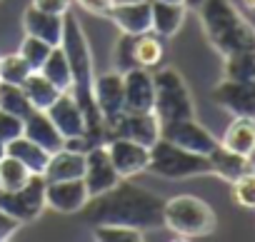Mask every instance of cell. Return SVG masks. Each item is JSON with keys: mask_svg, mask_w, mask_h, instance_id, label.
<instances>
[{"mask_svg": "<svg viewBox=\"0 0 255 242\" xmlns=\"http://www.w3.org/2000/svg\"><path fill=\"white\" fill-rule=\"evenodd\" d=\"M23 135L30 138L33 143H38L40 148H45L48 153L63 150V143H65V138L53 125V120L48 117L45 110H30L23 117Z\"/></svg>", "mask_w": 255, "mask_h": 242, "instance_id": "obj_18", "label": "cell"}, {"mask_svg": "<svg viewBox=\"0 0 255 242\" xmlns=\"http://www.w3.org/2000/svg\"><path fill=\"white\" fill-rule=\"evenodd\" d=\"M198 15L208 43L223 58L240 50H255V28L243 18L233 0H203Z\"/></svg>", "mask_w": 255, "mask_h": 242, "instance_id": "obj_3", "label": "cell"}, {"mask_svg": "<svg viewBox=\"0 0 255 242\" xmlns=\"http://www.w3.org/2000/svg\"><path fill=\"white\" fill-rule=\"evenodd\" d=\"M160 138L170 140L178 148H185L190 153L198 155H208L220 140L205 128L200 125L195 117H185V120H170V123H160Z\"/></svg>", "mask_w": 255, "mask_h": 242, "instance_id": "obj_8", "label": "cell"}, {"mask_svg": "<svg viewBox=\"0 0 255 242\" xmlns=\"http://www.w3.org/2000/svg\"><path fill=\"white\" fill-rule=\"evenodd\" d=\"M33 8L38 10H45V13H55V15H65L73 5V0H33L30 3Z\"/></svg>", "mask_w": 255, "mask_h": 242, "instance_id": "obj_39", "label": "cell"}, {"mask_svg": "<svg viewBox=\"0 0 255 242\" xmlns=\"http://www.w3.org/2000/svg\"><path fill=\"white\" fill-rule=\"evenodd\" d=\"M73 3H78L85 13H93V15H103L108 18V13L113 10L115 0H73Z\"/></svg>", "mask_w": 255, "mask_h": 242, "instance_id": "obj_37", "label": "cell"}, {"mask_svg": "<svg viewBox=\"0 0 255 242\" xmlns=\"http://www.w3.org/2000/svg\"><path fill=\"white\" fill-rule=\"evenodd\" d=\"M3 155H5V143L0 140V158H3Z\"/></svg>", "mask_w": 255, "mask_h": 242, "instance_id": "obj_42", "label": "cell"}, {"mask_svg": "<svg viewBox=\"0 0 255 242\" xmlns=\"http://www.w3.org/2000/svg\"><path fill=\"white\" fill-rule=\"evenodd\" d=\"M213 102L223 110H228L233 117L245 115L255 117V82H240V80H228L223 78L213 87Z\"/></svg>", "mask_w": 255, "mask_h": 242, "instance_id": "obj_14", "label": "cell"}, {"mask_svg": "<svg viewBox=\"0 0 255 242\" xmlns=\"http://www.w3.org/2000/svg\"><path fill=\"white\" fill-rule=\"evenodd\" d=\"M153 82H155L153 112L158 115L160 123L195 117V102H193L190 87L175 68H163V70L153 73Z\"/></svg>", "mask_w": 255, "mask_h": 242, "instance_id": "obj_6", "label": "cell"}, {"mask_svg": "<svg viewBox=\"0 0 255 242\" xmlns=\"http://www.w3.org/2000/svg\"><path fill=\"white\" fill-rule=\"evenodd\" d=\"M163 3H183V0H163ZM185 5V3H183Z\"/></svg>", "mask_w": 255, "mask_h": 242, "instance_id": "obj_43", "label": "cell"}, {"mask_svg": "<svg viewBox=\"0 0 255 242\" xmlns=\"http://www.w3.org/2000/svg\"><path fill=\"white\" fill-rule=\"evenodd\" d=\"M215 210L195 195H175L163 205V227H168L175 237H208L215 232Z\"/></svg>", "mask_w": 255, "mask_h": 242, "instance_id": "obj_4", "label": "cell"}, {"mask_svg": "<svg viewBox=\"0 0 255 242\" xmlns=\"http://www.w3.org/2000/svg\"><path fill=\"white\" fill-rule=\"evenodd\" d=\"M123 85H125L123 112H153L155 82L148 68H133V70L123 73Z\"/></svg>", "mask_w": 255, "mask_h": 242, "instance_id": "obj_15", "label": "cell"}, {"mask_svg": "<svg viewBox=\"0 0 255 242\" xmlns=\"http://www.w3.org/2000/svg\"><path fill=\"white\" fill-rule=\"evenodd\" d=\"M110 135H120L145 148H153L160 140V120L155 112H123L108 128V138Z\"/></svg>", "mask_w": 255, "mask_h": 242, "instance_id": "obj_12", "label": "cell"}, {"mask_svg": "<svg viewBox=\"0 0 255 242\" xmlns=\"http://www.w3.org/2000/svg\"><path fill=\"white\" fill-rule=\"evenodd\" d=\"M133 53H135V63H138V68H148V70H153V68L160 65L165 50H163V40H160V35H155V33L150 30V33L135 35V48H133Z\"/></svg>", "mask_w": 255, "mask_h": 242, "instance_id": "obj_27", "label": "cell"}, {"mask_svg": "<svg viewBox=\"0 0 255 242\" xmlns=\"http://www.w3.org/2000/svg\"><path fill=\"white\" fill-rule=\"evenodd\" d=\"M20 222L18 220H13L5 210H0V242H8V240H13L18 232H20Z\"/></svg>", "mask_w": 255, "mask_h": 242, "instance_id": "obj_38", "label": "cell"}, {"mask_svg": "<svg viewBox=\"0 0 255 242\" xmlns=\"http://www.w3.org/2000/svg\"><path fill=\"white\" fill-rule=\"evenodd\" d=\"M123 177L118 175L115 165L110 162V155L105 150V145H93L85 153V172H83V182L88 187L90 197H98L108 190H113Z\"/></svg>", "mask_w": 255, "mask_h": 242, "instance_id": "obj_11", "label": "cell"}, {"mask_svg": "<svg viewBox=\"0 0 255 242\" xmlns=\"http://www.w3.org/2000/svg\"><path fill=\"white\" fill-rule=\"evenodd\" d=\"M230 185H233V200H235V205H240L245 210H255V170L248 172V175H243V177H238Z\"/></svg>", "mask_w": 255, "mask_h": 242, "instance_id": "obj_35", "label": "cell"}, {"mask_svg": "<svg viewBox=\"0 0 255 242\" xmlns=\"http://www.w3.org/2000/svg\"><path fill=\"white\" fill-rule=\"evenodd\" d=\"M208 160H210V175H218L225 182H235L238 177H243V175H248V172L255 170L253 158L240 155V153H233V150L223 148L220 143L208 153Z\"/></svg>", "mask_w": 255, "mask_h": 242, "instance_id": "obj_19", "label": "cell"}, {"mask_svg": "<svg viewBox=\"0 0 255 242\" xmlns=\"http://www.w3.org/2000/svg\"><path fill=\"white\" fill-rule=\"evenodd\" d=\"M243 5H245L248 10H253V13H255V0H243Z\"/></svg>", "mask_w": 255, "mask_h": 242, "instance_id": "obj_41", "label": "cell"}, {"mask_svg": "<svg viewBox=\"0 0 255 242\" xmlns=\"http://www.w3.org/2000/svg\"><path fill=\"white\" fill-rule=\"evenodd\" d=\"M5 153L13 155V158H18L30 172H38V175H43V170L48 165V158H50V153L45 148H40L38 143H33L25 135H18L15 140H10L5 145Z\"/></svg>", "mask_w": 255, "mask_h": 242, "instance_id": "obj_24", "label": "cell"}, {"mask_svg": "<svg viewBox=\"0 0 255 242\" xmlns=\"http://www.w3.org/2000/svg\"><path fill=\"white\" fill-rule=\"evenodd\" d=\"M48 117L53 120V125L60 130L63 138H73V135H83L85 133V115L83 107L78 102V97L70 90H63L58 95V100L45 110Z\"/></svg>", "mask_w": 255, "mask_h": 242, "instance_id": "obj_16", "label": "cell"}, {"mask_svg": "<svg viewBox=\"0 0 255 242\" xmlns=\"http://www.w3.org/2000/svg\"><path fill=\"white\" fill-rule=\"evenodd\" d=\"M23 30L25 35H35L50 45H60L63 40V15H55V13H45V10H38V8H28L23 13Z\"/></svg>", "mask_w": 255, "mask_h": 242, "instance_id": "obj_20", "label": "cell"}, {"mask_svg": "<svg viewBox=\"0 0 255 242\" xmlns=\"http://www.w3.org/2000/svg\"><path fill=\"white\" fill-rule=\"evenodd\" d=\"M90 200L88 187L83 177L73 180H45V207L60 212V215H78L85 202Z\"/></svg>", "mask_w": 255, "mask_h": 242, "instance_id": "obj_13", "label": "cell"}, {"mask_svg": "<svg viewBox=\"0 0 255 242\" xmlns=\"http://www.w3.org/2000/svg\"><path fill=\"white\" fill-rule=\"evenodd\" d=\"M0 210H5L20 225L35 222L45 212V177L33 172L23 187L13 192L0 190Z\"/></svg>", "mask_w": 255, "mask_h": 242, "instance_id": "obj_7", "label": "cell"}, {"mask_svg": "<svg viewBox=\"0 0 255 242\" xmlns=\"http://www.w3.org/2000/svg\"><path fill=\"white\" fill-rule=\"evenodd\" d=\"M108 18L118 25L120 33L143 35L150 33V0H133V3H115Z\"/></svg>", "mask_w": 255, "mask_h": 242, "instance_id": "obj_17", "label": "cell"}, {"mask_svg": "<svg viewBox=\"0 0 255 242\" xmlns=\"http://www.w3.org/2000/svg\"><path fill=\"white\" fill-rule=\"evenodd\" d=\"M95 242H143L145 235L133 225H115V222H95L93 225Z\"/></svg>", "mask_w": 255, "mask_h": 242, "instance_id": "obj_28", "label": "cell"}, {"mask_svg": "<svg viewBox=\"0 0 255 242\" xmlns=\"http://www.w3.org/2000/svg\"><path fill=\"white\" fill-rule=\"evenodd\" d=\"M18 135H23V117L0 110V140L8 145V143L15 140Z\"/></svg>", "mask_w": 255, "mask_h": 242, "instance_id": "obj_36", "label": "cell"}, {"mask_svg": "<svg viewBox=\"0 0 255 242\" xmlns=\"http://www.w3.org/2000/svg\"><path fill=\"white\" fill-rule=\"evenodd\" d=\"M0 110H5L10 115H18V117H25L33 105L25 95V90L20 85H13V82H0Z\"/></svg>", "mask_w": 255, "mask_h": 242, "instance_id": "obj_31", "label": "cell"}, {"mask_svg": "<svg viewBox=\"0 0 255 242\" xmlns=\"http://www.w3.org/2000/svg\"><path fill=\"white\" fill-rule=\"evenodd\" d=\"M115 3H133V0H115Z\"/></svg>", "mask_w": 255, "mask_h": 242, "instance_id": "obj_44", "label": "cell"}, {"mask_svg": "<svg viewBox=\"0 0 255 242\" xmlns=\"http://www.w3.org/2000/svg\"><path fill=\"white\" fill-rule=\"evenodd\" d=\"M20 87L25 90V95H28L33 110H48V107L58 100V95L63 92V90H58L40 70H33Z\"/></svg>", "mask_w": 255, "mask_h": 242, "instance_id": "obj_25", "label": "cell"}, {"mask_svg": "<svg viewBox=\"0 0 255 242\" xmlns=\"http://www.w3.org/2000/svg\"><path fill=\"white\" fill-rule=\"evenodd\" d=\"M220 145L228 148V150H233V153H240V155L253 158L255 155V117L235 115L233 123L223 133Z\"/></svg>", "mask_w": 255, "mask_h": 242, "instance_id": "obj_22", "label": "cell"}, {"mask_svg": "<svg viewBox=\"0 0 255 242\" xmlns=\"http://www.w3.org/2000/svg\"><path fill=\"white\" fill-rule=\"evenodd\" d=\"M60 48L68 55L70 63V73H73V87L70 92L78 97L83 115H85V133L95 145H103L108 140L105 133V123L103 115L98 110L95 95H93V80H95V68H93V53H90V43L88 35L80 25V20L75 18V13H65L63 15V40Z\"/></svg>", "mask_w": 255, "mask_h": 242, "instance_id": "obj_2", "label": "cell"}, {"mask_svg": "<svg viewBox=\"0 0 255 242\" xmlns=\"http://www.w3.org/2000/svg\"><path fill=\"white\" fill-rule=\"evenodd\" d=\"M163 205L155 192L140 187L130 180H120L113 190L90 197L80 210L90 225L95 222H115V225H133L145 230L163 227Z\"/></svg>", "mask_w": 255, "mask_h": 242, "instance_id": "obj_1", "label": "cell"}, {"mask_svg": "<svg viewBox=\"0 0 255 242\" xmlns=\"http://www.w3.org/2000/svg\"><path fill=\"white\" fill-rule=\"evenodd\" d=\"M53 48H55V45H50V43H45V40H40V38H35V35H25L23 43H20V48H18V53L25 58V63H28L33 70H40Z\"/></svg>", "mask_w": 255, "mask_h": 242, "instance_id": "obj_34", "label": "cell"}, {"mask_svg": "<svg viewBox=\"0 0 255 242\" xmlns=\"http://www.w3.org/2000/svg\"><path fill=\"white\" fill-rule=\"evenodd\" d=\"M188 8L183 3H163L150 0V30L160 38H173L185 23Z\"/></svg>", "mask_w": 255, "mask_h": 242, "instance_id": "obj_21", "label": "cell"}, {"mask_svg": "<svg viewBox=\"0 0 255 242\" xmlns=\"http://www.w3.org/2000/svg\"><path fill=\"white\" fill-rule=\"evenodd\" d=\"M93 95L98 102V110L103 115L105 133L115 120L123 115V102H125V85H123V73L108 70V73H95L93 80Z\"/></svg>", "mask_w": 255, "mask_h": 242, "instance_id": "obj_10", "label": "cell"}, {"mask_svg": "<svg viewBox=\"0 0 255 242\" xmlns=\"http://www.w3.org/2000/svg\"><path fill=\"white\" fill-rule=\"evenodd\" d=\"M30 73H33V68L25 63V58L20 53H10V55L0 58V82L23 85Z\"/></svg>", "mask_w": 255, "mask_h": 242, "instance_id": "obj_32", "label": "cell"}, {"mask_svg": "<svg viewBox=\"0 0 255 242\" xmlns=\"http://www.w3.org/2000/svg\"><path fill=\"white\" fill-rule=\"evenodd\" d=\"M30 175H33V172H30L18 158H13V155H8V153L0 158V190H3V192H13V190L23 187Z\"/></svg>", "mask_w": 255, "mask_h": 242, "instance_id": "obj_30", "label": "cell"}, {"mask_svg": "<svg viewBox=\"0 0 255 242\" xmlns=\"http://www.w3.org/2000/svg\"><path fill=\"white\" fill-rule=\"evenodd\" d=\"M148 172L165 177V180H188V177L210 175V160H208V155L190 153V150L178 148L170 140L160 138L150 148Z\"/></svg>", "mask_w": 255, "mask_h": 242, "instance_id": "obj_5", "label": "cell"}, {"mask_svg": "<svg viewBox=\"0 0 255 242\" xmlns=\"http://www.w3.org/2000/svg\"><path fill=\"white\" fill-rule=\"evenodd\" d=\"M40 73L58 87V90H70L73 87V73H70V63H68V55L60 45H55L48 55V60L43 63Z\"/></svg>", "mask_w": 255, "mask_h": 242, "instance_id": "obj_26", "label": "cell"}, {"mask_svg": "<svg viewBox=\"0 0 255 242\" xmlns=\"http://www.w3.org/2000/svg\"><path fill=\"white\" fill-rule=\"evenodd\" d=\"M223 73L228 80L255 82V50H240L223 58Z\"/></svg>", "mask_w": 255, "mask_h": 242, "instance_id": "obj_29", "label": "cell"}, {"mask_svg": "<svg viewBox=\"0 0 255 242\" xmlns=\"http://www.w3.org/2000/svg\"><path fill=\"white\" fill-rule=\"evenodd\" d=\"M183 3H185L188 10H198V8L203 5V0H183Z\"/></svg>", "mask_w": 255, "mask_h": 242, "instance_id": "obj_40", "label": "cell"}, {"mask_svg": "<svg viewBox=\"0 0 255 242\" xmlns=\"http://www.w3.org/2000/svg\"><path fill=\"white\" fill-rule=\"evenodd\" d=\"M85 172V153H73V150H58L50 153L48 165L43 170V177L50 180H73V177H83Z\"/></svg>", "mask_w": 255, "mask_h": 242, "instance_id": "obj_23", "label": "cell"}, {"mask_svg": "<svg viewBox=\"0 0 255 242\" xmlns=\"http://www.w3.org/2000/svg\"><path fill=\"white\" fill-rule=\"evenodd\" d=\"M133 48H135V35H130V33H120V38H118L115 45H113V63H115L113 70H118V73H128V70L138 68Z\"/></svg>", "mask_w": 255, "mask_h": 242, "instance_id": "obj_33", "label": "cell"}, {"mask_svg": "<svg viewBox=\"0 0 255 242\" xmlns=\"http://www.w3.org/2000/svg\"><path fill=\"white\" fill-rule=\"evenodd\" d=\"M103 145H105V150L110 155V162L115 165V170L123 180H130L140 172H148L150 148H145L135 140L120 138V135H110Z\"/></svg>", "mask_w": 255, "mask_h": 242, "instance_id": "obj_9", "label": "cell"}]
</instances>
